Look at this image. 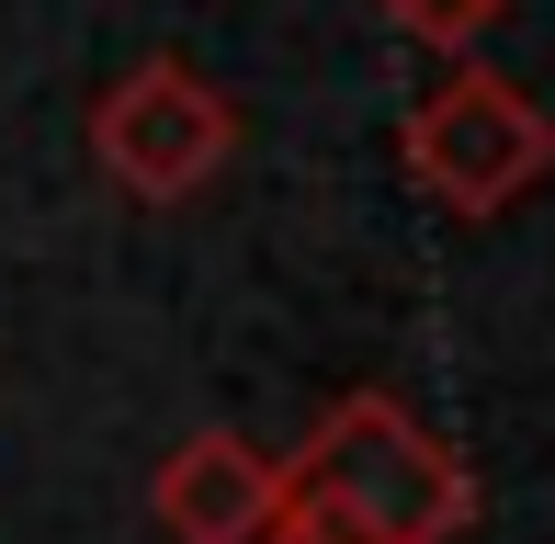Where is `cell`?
<instances>
[{
  "mask_svg": "<svg viewBox=\"0 0 555 544\" xmlns=\"http://www.w3.org/2000/svg\"><path fill=\"white\" fill-rule=\"evenodd\" d=\"M465 522H476L465 454L409 398L351 386L284 454V500H272L261 544H453Z\"/></svg>",
  "mask_w": 555,
  "mask_h": 544,
  "instance_id": "1",
  "label": "cell"
},
{
  "mask_svg": "<svg viewBox=\"0 0 555 544\" xmlns=\"http://www.w3.org/2000/svg\"><path fill=\"white\" fill-rule=\"evenodd\" d=\"M397 159H409V182L431 193L442 216H511L555 170V114L521 80H499V68L465 57V68H442V80L409 103Z\"/></svg>",
  "mask_w": 555,
  "mask_h": 544,
  "instance_id": "2",
  "label": "cell"
},
{
  "mask_svg": "<svg viewBox=\"0 0 555 544\" xmlns=\"http://www.w3.org/2000/svg\"><path fill=\"white\" fill-rule=\"evenodd\" d=\"M91 159L114 170V193L137 205H193L227 159H238V103L193 57H137L91 103Z\"/></svg>",
  "mask_w": 555,
  "mask_h": 544,
  "instance_id": "3",
  "label": "cell"
},
{
  "mask_svg": "<svg viewBox=\"0 0 555 544\" xmlns=\"http://www.w3.org/2000/svg\"><path fill=\"white\" fill-rule=\"evenodd\" d=\"M272 500H284V454H261L249 431H182L147 477V510L170 544H261Z\"/></svg>",
  "mask_w": 555,
  "mask_h": 544,
  "instance_id": "4",
  "label": "cell"
},
{
  "mask_svg": "<svg viewBox=\"0 0 555 544\" xmlns=\"http://www.w3.org/2000/svg\"><path fill=\"white\" fill-rule=\"evenodd\" d=\"M386 23H397L409 46H431L442 68H465L476 46H488L499 23H511V0H386Z\"/></svg>",
  "mask_w": 555,
  "mask_h": 544,
  "instance_id": "5",
  "label": "cell"
}]
</instances>
